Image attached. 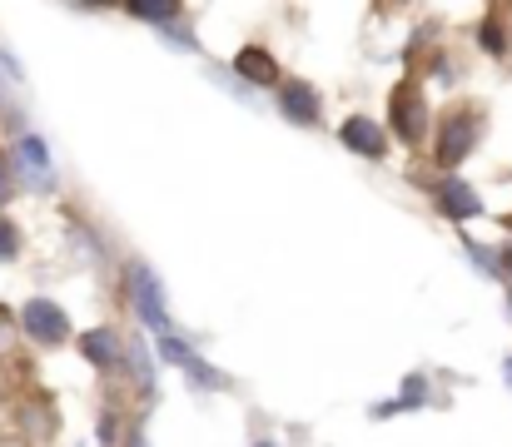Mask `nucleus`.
Returning <instances> with one entry per match:
<instances>
[{
    "mask_svg": "<svg viewBox=\"0 0 512 447\" xmlns=\"http://www.w3.org/2000/svg\"><path fill=\"white\" fill-rule=\"evenodd\" d=\"M130 15H145V20H174V15H179V5H135Z\"/></svg>",
    "mask_w": 512,
    "mask_h": 447,
    "instance_id": "2eb2a0df",
    "label": "nucleus"
},
{
    "mask_svg": "<svg viewBox=\"0 0 512 447\" xmlns=\"http://www.w3.org/2000/svg\"><path fill=\"white\" fill-rule=\"evenodd\" d=\"M15 199V154L10 149H0V209Z\"/></svg>",
    "mask_w": 512,
    "mask_h": 447,
    "instance_id": "4468645a",
    "label": "nucleus"
},
{
    "mask_svg": "<svg viewBox=\"0 0 512 447\" xmlns=\"http://www.w3.org/2000/svg\"><path fill=\"white\" fill-rule=\"evenodd\" d=\"M433 110H428V90L423 80L403 75L393 90H388V135L398 145H408V154H418L423 145H433Z\"/></svg>",
    "mask_w": 512,
    "mask_h": 447,
    "instance_id": "7ed1b4c3",
    "label": "nucleus"
},
{
    "mask_svg": "<svg viewBox=\"0 0 512 447\" xmlns=\"http://www.w3.org/2000/svg\"><path fill=\"white\" fill-rule=\"evenodd\" d=\"M10 443L20 447H55L60 438V408L50 398V388L40 383H25V388H10Z\"/></svg>",
    "mask_w": 512,
    "mask_h": 447,
    "instance_id": "f03ea898",
    "label": "nucleus"
},
{
    "mask_svg": "<svg viewBox=\"0 0 512 447\" xmlns=\"http://www.w3.org/2000/svg\"><path fill=\"white\" fill-rule=\"evenodd\" d=\"M20 328H25V338H30L35 348H60V343L75 338L70 313H65L55 298H30V303L20 308Z\"/></svg>",
    "mask_w": 512,
    "mask_h": 447,
    "instance_id": "20e7f679",
    "label": "nucleus"
},
{
    "mask_svg": "<svg viewBox=\"0 0 512 447\" xmlns=\"http://www.w3.org/2000/svg\"><path fill=\"white\" fill-rule=\"evenodd\" d=\"M279 110H284V120H294V125L314 130V125L324 120V95H319V85H314V80L289 75V80L279 85Z\"/></svg>",
    "mask_w": 512,
    "mask_h": 447,
    "instance_id": "423d86ee",
    "label": "nucleus"
},
{
    "mask_svg": "<svg viewBox=\"0 0 512 447\" xmlns=\"http://www.w3.org/2000/svg\"><path fill=\"white\" fill-rule=\"evenodd\" d=\"M259 447H264V443H259Z\"/></svg>",
    "mask_w": 512,
    "mask_h": 447,
    "instance_id": "f3484780",
    "label": "nucleus"
},
{
    "mask_svg": "<svg viewBox=\"0 0 512 447\" xmlns=\"http://www.w3.org/2000/svg\"><path fill=\"white\" fill-rule=\"evenodd\" d=\"M234 75L249 85H284V65L264 45H239L234 50Z\"/></svg>",
    "mask_w": 512,
    "mask_h": 447,
    "instance_id": "6e6552de",
    "label": "nucleus"
},
{
    "mask_svg": "<svg viewBox=\"0 0 512 447\" xmlns=\"http://www.w3.org/2000/svg\"><path fill=\"white\" fill-rule=\"evenodd\" d=\"M503 229H508V234H512V214H503Z\"/></svg>",
    "mask_w": 512,
    "mask_h": 447,
    "instance_id": "dca6fc26",
    "label": "nucleus"
},
{
    "mask_svg": "<svg viewBox=\"0 0 512 447\" xmlns=\"http://www.w3.org/2000/svg\"><path fill=\"white\" fill-rule=\"evenodd\" d=\"M339 145L378 164V159H388V145H393V135H388V125H373L368 115H348V120L339 125Z\"/></svg>",
    "mask_w": 512,
    "mask_h": 447,
    "instance_id": "0eeeda50",
    "label": "nucleus"
},
{
    "mask_svg": "<svg viewBox=\"0 0 512 447\" xmlns=\"http://www.w3.org/2000/svg\"><path fill=\"white\" fill-rule=\"evenodd\" d=\"M20 249H25L20 224H15L10 214H0V264H15V259H20Z\"/></svg>",
    "mask_w": 512,
    "mask_h": 447,
    "instance_id": "ddd939ff",
    "label": "nucleus"
},
{
    "mask_svg": "<svg viewBox=\"0 0 512 447\" xmlns=\"http://www.w3.org/2000/svg\"><path fill=\"white\" fill-rule=\"evenodd\" d=\"M20 308H10V303H0V363H15L20 358Z\"/></svg>",
    "mask_w": 512,
    "mask_h": 447,
    "instance_id": "9b49d317",
    "label": "nucleus"
},
{
    "mask_svg": "<svg viewBox=\"0 0 512 447\" xmlns=\"http://www.w3.org/2000/svg\"><path fill=\"white\" fill-rule=\"evenodd\" d=\"M483 135H488V105L483 100H453L433 125V164L443 174H453L473 149L483 145Z\"/></svg>",
    "mask_w": 512,
    "mask_h": 447,
    "instance_id": "f257e3e1",
    "label": "nucleus"
},
{
    "mask_svg": "<svg viewBox=\"0 0 512 447\" xmlns=\"http://www.w3.org/2000/svg\"><path fill=\"white\" fill-rule=\"evenodd\" d=\"M125 433H130V413H120L115 403H105V408H100V433H95V443L100 447H120Z\"/></svg>",
    "mask_w": 512,
    "mask_h": 447,
    "instance_id": "f8f14e48",
    "label": "nucleus"
},
{
    "mask_svg": "<svg viewBox=\"0 0 512 447\" xmlns=\"http://www.w3.org/2000/svg\"><path fill=\"white\" fill-rule=\"evenodd\" d=\"M428 194H433L438 214H448V219H473V214H483V199H478L463 179H453V174H443Z\"/></svg>",
    "mask_w": 512,
    "mask_h": 447,
    "instance_id": "1a4fd4ad",
    "label": "nucleus"
},
{
    "mask_svg": "<svg viewBox=\"0 0 512 447\" xmlns=\"http://www.w3.org/2000/svg\"><path fill=\"white\" fill-rule=\"evenodd\" d=\"M478 45L493 55V60H508L512 55V10L508 5H493L478 25Z\"/></svg>",
    "mask_w": 512,
    "mask_h": 447,
    "instance_id": "9d476101",
    "label": "nucleus"
},
{
    "mask_svg": "<svg viewBox=\"0 0 512 447\" xmlns=\"http://www.w3.org/2000/svg\"><path fill=\"white\" fill-rule=\"evenodd\" d=\"M75 343H80V358H85L95 373H105V378L125 373V363H130V353H125V333H120L115 323H100V328L80 333Z\"/></svg>",
    "mask_w": 512,
    "mask_h": 447,
    "instance_id": "39448f33",
    "label": "nucleus"
}]
</instances>
